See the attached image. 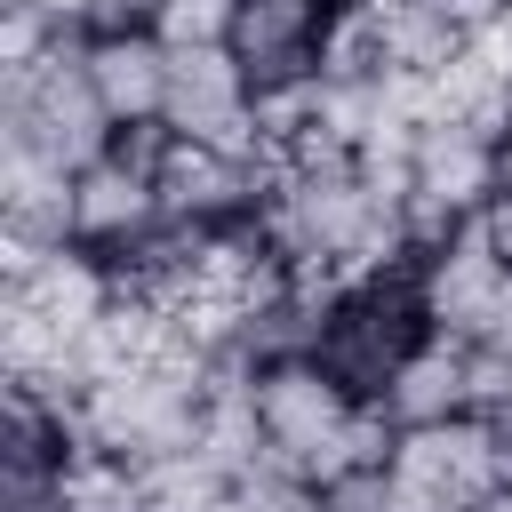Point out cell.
<instances>
[{"label":"cell","mask_w":512,"mask_h":512,"mask_svg":"<svg viewBox=\"0 0 512 512\" xmlns=\"http://www.w3.org/2000/svg\"><path fill=\"white\" fill-rule=\"evenodd\" d=\"M80 56H88V32H64V48H56L48 64H32V72L0 80V136L40 144V152H48V160H64L72 176L120 144V128H112V112L96 104V88H88Z\"/></svg>","instance_id":"6da1fadb"},{"label":"cell","mask_w":512,"mask_h":512,"mask_svg":"<svg viewBox=\"0 0 512 512\" xmlns=\"http://www.w3.org/2000/svg\"><path fill=\"white\" fill-rule=\"evenodd\" d=\"M360 408H368V400H360L320 352H312V360H272V368H256L264 440H272V456H280L296 480H312V488H328L336 448H344V432H352Z\"/></svg>","instance_id":"7a4b0ae2"},{"label":"cell","mask_w":512,"mask_h":512,"mask_svg":"<svg viewBox=\"0 0 512 512\" xmlns=\"http://www.w3.org/2000/svg\"><path fill=\"white\" fill-rule=\"evenodd\" d=\"M152 176H160V208H168V224H184V232H224V224L264 216L280 160L232 152V144L168 136V152H160V168H152Z\"/></svg>","instance_id":"3957f363"},{"label":"cell","mask_w":512,"mask_h":512,"mask_svg":"<svg viewBox=\"0 0 512 512\" xmlns=\"http://www.w3.org/2000/svg\"><path fill=\"white\" fill-rule=\"evenodd\" d=\"M168 136H192V144H232V152H264L256 136V80L232 48H168V112H160Z\"/></svg>","instance_id":"277c9868"},{"label":"cell","mask_w":512,"mask_h":512,"mask_svg":"<svg viewBox=\"0 0 512 512\" xmlns=\"http://www.w3.org/2000/svg\"><path fill=\"white\" fill-rule=\"evenodd\" d=\"M504 272H512V264L488 248L480 216H472V224H456L440 248H424V256H416V312H424V328H432V336H448V344H480V336H488V312H496Z\"/></svg>","instance_id":"5b68a950"},{"label":"cell","mask_w":512,"mask_h":512,"mask_svg":"<svg viewBox=\"0 0 512 512\" xmlns=\"http://www.w3.org/2000/svg\"><path fill=\"white\" fill-rule=\"evenodd\" d=\"M392 480L416 488V496L440 504V512H480V504L504 488L480 416H448V424H416V432H400V448H392Z\"/></svg>","instance_id":"8992f818"},{"label":"cell","mask_w":512,"mask_h":512,"mask_svg":"<svg viewBox=\"0 0 512 512\" xmlns=\"http://www.w3.org/2000/svg\"><path fill=\"white\" fill-rule=\"evenodd\" d=\"M96 104L112 112V128H152L168 112V40L152 24H112V32H88V56H80Z\"/></svg>","instance_id":"52a82bcc"},{"label":"cell","mask_w":512,"mask_h":512,"mask_svg":"<svg viewBox=\"0 0 512 512\" xmlns=\"http://www.w3.org/2000/svg\"><path fill=\"white\" fill-rule=\"evenodd\" d=\"M328 16H336V0H240L232 56L248 64L256 88L312 80V72H320V32H328Z\"/></svg>","instance_id":"ba28073f"},{"label":"cell","mask_w":512,"mask_h":512,"mask_svg":"<svg viewBox=\"0 0 512 512\" xmlns=\"http://www.w3.org/2000/svg\"><path fill=\"white\" fill-rule=\"evenodd\" d=\"M0 232H32L56 248L72 240V168L24 136H0Z\"/></svg>","instance_id":"9c48e42d"},{"label":"cell","mask_w":512,"mask_h":512,"mask_svg":"<svg viewBox=\"0 0 512 512\" xmlns=\"http://www.w3.org/2000/svg\"><path fill=\"white\" fill-rule=\"evenodd\" d=\"M464 360H472V344L424 336V344L384 376L376 408H384L400 432H416V424H448V416H472V408H464Z\"/></svg>","instance_id":"30bf717a"},{"label":"cell","mask_w":512,"mask_h":512,"mask_svg":"<svg viewBox=\"0 0 512 512\" xmlns=\"http://www.w3.org/2000/svg\"><path fill=\"white\" fill-rule=\"evenodd\" d=\"M360 8H368L376 40H384V72H440V64H456L472 48L432 0H360Z\"/></svg>","instance_id":"8fae6325"},{"label":"cell","mask_w":512,"mask_h":512,"mask_svg":"<svg viewBox=\"0 0 512 512\" xmlns=\"http://www.w3.org/2000/svg\"><path fill=\"white\" fill-rule=\"evenodd\" d=\"M56 512H152L144 504V464L104 456V448H72L56 464Z\"/></svg>","instance_id":"7c38bea8"},{"label":"cell","mask_w":512,"mask_h":512,"mask_svg":"<svg viewBox=\"0 0 512 512\" xmlns=\"http://www.w3.org/2000/svg\"><path fill=\"white\" fill-rule=\"evenodd\" d=\"M224 488H240V480H232L200 440L176 448V456H152V464H144V504H152V512H208Z\"/></svg>","instance_id":"4fadbf2b"},{"label":"cell","mask_w":512,"mask_h":512,"mask_svg":"<svg viewBox=\"0 0 512 512\" xmlns=\"http://www.w3.org/2000/svg\"><path fill=\"white\" fill-rule=\"evenodd\" d=\"M152 32L168 48H232L240 0H152Z\"/></svg>","instance_id":"5bb4252c"},{"label":"cell","mask_w":512,"mask_h":512,"mask_svg":"<svg viewBox=\"0 0 512 512\" xmlns=\"http://www.w3.org/2000/svg\"><path fill=\"white\" fill-rule=\"evenodd\" d=\"M464 408L472 416H504L512 408V352L504 344H472V360H464Z\"/></svg>","instance_id":"9a60e30c"},{"label":"cell","mask_w":512,"mask_h":512,"mask_svg":"<svg viewBox=\"0 0 512 512\" xmlns=\"http://www.w3.org/2000/svg\"><path fill=\"white\" fill-rule=\"evenodd\" d=\"M432 8H440V16H448V24L464 32V40H480V32L496 24V16H512V0H432Z\"/></svg>","instance_id":"2e32d148"},{"label":"cell","mask_w":512,"mask_h":512,"mask_svg":"<svg viewBox=\"0 0 512 512\" xmlns=\"http://www.w3.org/2000/svg\"><path fill=\"white\" fill-rule=\"evenodd\" d=\"M480 232H488V248L512 264V192H496V200L480 208Z\"/></svg>","instance_id":"e0dca14e"},{"label":"cell","mask_w":512,"mask_h":512,"mask_svg":"<svg viewBox=\"0 0 512 512\" xmlns=\"http://www.w3.org/2000/svg\"><path fill=\"white\" fill-rule=\"evenodd\" d=\"M112 24H152V0H96V32Z\"/></svg>","instance_id":"ac0fdd59"},{"label":"cell","mask_w":512,"mask_h":512,"mask_svg":"<svg viewBox=\"0 0 512 512\" xmlns=\"http://www.w3.org/2000/svg\"><path fill=\"white\" fill-rule=\"evenodd\" d=\"M480 344H504L512 352V272H504V288H496V312H488V336Z\"/></svg>","instance_id":"d6986e66"},{"label":"cell","mask_w":512,"mask_h":512,"mask_svg":"<svg viewBox=\"0 0 512 512\" xmlns=\"http://www.w3.org/2000/svg\"><path fill=\"white\" fill-rule=\"evenodd\" d=\"M480 424H488V448H496V472L512 480V408H504V416H480Z\"/></svg>","instance_id":"ffe728a7"},{"label":"cell","mask_w":512,"mask_h":512,"mask_svg":"<svg viewBox=\"0 0 512 512\" xmlns=\"http://www.w3.org/2000/svg\"><path fill=\"white\" fill-rule=\"evenodd\" d=\"M208 512H264V504H256V496H248V488H224V496H216V504H208Z\"/></svg>","instance_id":"44dd1931"},{"label":"cell","mask_w":512,"mask_h":512,"mask_svg":"<svg viewBox=\"0 0 512 512\" xmlns=\"http://www.w3.org/2000/svg\"><path fill=\"white\" fill-rule=\"evenodd\" d=\"M480 512H512V480H504V488H496V496H488Z\"/></svg>","instance_id":"7402d4cb"},{"label":"cell","mask_w":512,"mask_h":512,"mask_svg":"<svg viewBox=\"0 0 512 512\" xmlns=\"http://www.w3.org/2000/svg\"><path fill=\"white\" fill-rule=\"evenodd\" d=\"M312 512H328V504H312Z\"/></svg>","instance_id":"603a6c76"}]
</instances>
